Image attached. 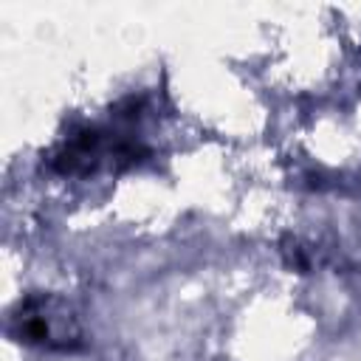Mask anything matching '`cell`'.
Here are the masks:
<instances>
[{"instance_id":"obj_2","label":"cell","mask_w":361,"mask_h":361,"mask_svg":"<svg viewBox=\"0 0 361 361\" xmlns=\"http://www.w3.org/2000/svg\"><path fill=\"white\" fill-rule=\"evenodd\" d=\"M8 333L31 347L73 353L85 344L76 307L56 293H28L8 313Z\"/></svg>"},{"instance_id":"obj_1","label":"cell","mask_w":361,"mask_h":361,"mask_svg":"<svg viewBox=\"0 0 361 361\" xmlns=\"http://www.w3.org/2000/svg\"><path fill=\"white\" fill-rule=\"evenodd\" d=\"M144 152V144L130 133L110 127H85L59 141L48 164L59 175L85 178L99 172H121L138 164Z\"/></svg>"}]
</instances>
